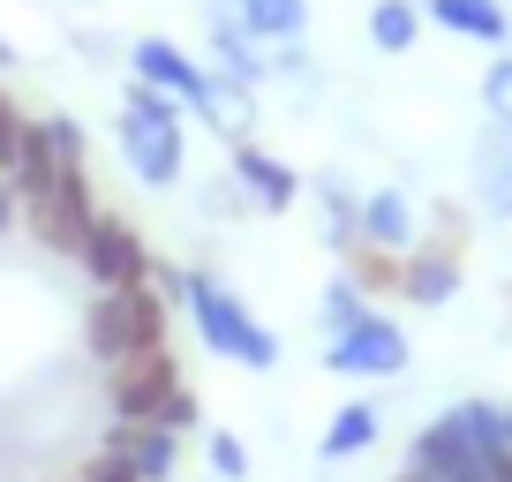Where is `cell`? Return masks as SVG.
<instances>
[{
    "label": "cell",
    "mask_w": 512,
    "mask_h": 482,
    "mask_svg": "<svg viewBox=\"0 0 512 482\" xmlns=\"http://www.w3.org/2000/svg\"><path fill=\"white\" fill-rule=\"evenodd\" d=\"M46 129H53V159H61V174H53V189L38 196V204H23V234H31L38 249H53V257H76L83 234H91V219H98L91 166H83V129H76V121H46Z\"/></svg>",
    "instance_id": "6da1fadb"
},
{
    "label": "cell",
    "mask_w": 512,
    "mask_h": 482,
    "mask_svg": "<svg viewBox=\"0 0 512 482\" xmlns=\"http://www.w3.org/2000/svg\"><path fill=\"white\" fill-rule=\"evenodd\" d=\"M113 144H121L128 174L144 189H174L181 166H189V136H181V106L151 83H128L121 113H113Z\"/></svg>",
    "instance_id": "7a4b0ae2"
},
{
    "label": "cell",
    "mask_w": 512,
    "mask_h": 482,
    "mask_svg": "<svg viewBox=\"0 0 512 482\" xmlns=\"http://www.w3.org/2000/svg\"><path fill=\"white\" fill-rule=\"evenodd\" d=\"M181 302H189L196 332H204V347L219 354V362H241V370H272V362H279L272 324H256V309L241 302L226 279H211V272H181Z\"/></svg>",
    "instance_id": "3957f363"
},
{
    "label": "cell",
    "mask_w": 512,
    "mask_h": 482,
    "mask_svg": "<svg viewBox=\"0 0 512 482\" xmlns=\"http://www.w3.org/2000/svg\"><path fill=\"white\" fill-rule=\"evenodd\" d=\"M83 347H91L106 370L128 362V354H144V347H166V294L159 287L98 294V302L83 309Z\"/></svg>",
    "instance_id": "277c9868"
},
{
    "label": "cell",
    "mask_w": 512,
    "mask_h": 482,
    "mask_svg": "<svg viewBox=\"0 0 512 482\" xmlns=\"http://www.w3.org/2000/svg\"><path fill=\"white\" fill-rule=\"evenodd\" d=\"M76 264L91 272V287L98 294H121V287H151V249H144V234L121 219V211H98L91 219V234H83V249H76Z\"/></svg>",
    "instance_id": "5b68a950"
},
{
    "label": "cell",
    "mask_w": 512,
    "mask_h": 482,
    "mask_svg": "<svg viewBox=\"0 0 512 482\" xmlns=\"http://www.w3.org/2000/svg\"><path fill=\"white\" fill-rule=\"evenodd\" d=\"M174 392H181V362H174V347H144V354H128V362H113V370H106L113 422H159Z\"/></svg>",
    "instance_id": "8992f818"
},
{
    "label": "cell",
    "mask_w": 512,
    "mask_h": 482,
    "mask_svg": "<svg viewBox=\"0 0 512 482\" xmlns=\"http://www.w3.org/2000/svg\"><path fill=\"white\" fill-rule=\"evenodd\" d=\"M128 68H136V83L166 91L181 113H204V121H211V98H219V83H211V68L196 61V53H181L174 38H136V46H128Z\"/></svg>",
    "instance_id": "52a82bcc"
},
{
    "label": "cell",
    "mask_w": 512,
    "mask_h": 482,
    "mask_svg": "<svg viewBox=\"0 0 512 482\" xmlns=\"http://www.w3.org/2000/svg\"><path fill=\"white\" fill-rule=\"evenodd\" d=\"M324 370L332 377H400L407 370V332L392 317H354L347 332H332V347H324Z\"/></svg>",
    "instance_id": "ba28073f"
},
{
    "label": "cell",
    "mask_w": 512,
    "mask_h": 482,
    "mask_svg": "<svg viewBox=\"0 0 512 482\" xmlns=\"http://www.w3.org/2000/svg\"><path fill=\"white\" fill-rule=\"evenodd\" d=\"M407 467H422V475H437V482H497V467L482 460L475 445H467V430L452 415H437L430 430L415 437V452H407Z\"/></svg>",
    "instance_id": "9c48e42d"
},
{
    "label": "cell",
    "mask_w": 512,
    "mask_h": 482,
    "mask_svg": "<svg viewBox=\"0 0 512 482\" xmlns=\"http://www.w3.org/2000/svg\"><path fill=\"white\" fill-rule=\"evenodd\" d=\"M204 53H211V76H219V83H241V91H256V83L272 76V53H264V38H256L249 23H234L226 8L211 16Z\"/></svg>",
    "instance_id": "30bf717a"
},
{
    "label": "cell",
    "mask_w": 512,
    "mask_h": 482,
    "mask_svg": "<svg viewBox=\"0 0 512 482\" xmlns=\"http://www.w3.org/2000/svg\"><path fill=\"white\" fill-rule=\"evenodd\" d=\"M106 452L136 467V482H174V467H181V437L166 422H113Z\"/></svg>",
    "instance_id": "8fae6325"
},
{
    "label": "cell",
    "mask_w": 512,
    "mask_h": 482,
    "mask_svg": "<svg viewBox=\"0 0 512 482\" xmlns=\"http://www.w3.org/2000/svg\"><path fill=\"white\" fill-rule=\"evenodd\" d=\"M226 174L241 181V196H249L256 211H287L294 196H302V181H294L287 159H272V151H256V144H234V166Z\"/></svg>",
    "instance_id": "7c38bea8"
},
{
    "label": "cell",
    "mask_w": 512,
    "mask_h": 482,
    "mask_svg": "<svg viewBox=\"0 0 512 482\" xmlns=\"http://www.w3.org/2000/svg\"><path fill=\"white\" fill-rule=\"evenodd\" d=\"M400 294L422 302V309L452 302V294H460V249H452V241H437V249H407V257H400Z\"/></svg>",
    "instance_id": "4fadbf2b"
},
{
    "label": "cell",
    "mask_w": 512,
    "mask_h": 482,
    "mask_svg": "<svg viewBox=\"0 0 512 482\" xmlns=\"http://www.w3.org/2000/svg\"><path fill=\"white\" fill-rule=\"evenodd\" d=\"M475 196L490 219H512V129L505 121H490L475 144Z\"/></svg>",
    "instance_id": "5bb4252c"
},
{
    "label": "cell",
    "mask_w": 512,
    "mask_h": 482,
    "mask_svg": "<svg viewBox=\"0 0 512 482\" xmlns=\"http://www.w3.org/2000/svg\"><path fill=\"white\" fill-rule=\"evenodd\" d=\"M422 16H430L437 31H452V38H475V46H505L512 38L505 0H430Z\"/></svg>",
    "instance_id": "9a60e30c"
},
{
    "label": "cell",
    "mask_w": 512,
    "mask_h": 482,
    "mask_svg": "<svg viewBox=\"0 0 512 482\" xmlns=\"http://www.w3.org/2000/svg\"><path fill=\"white\" fill-rule=\"evenodd\" d=\"M234 23H249L264 46H302L309 31V0H219Z\"/></svg>",
    "instance_id": "2e32d148"
},
{
    "label": "cell",
    "mask_w": 512,
    "mask_h": 482,
    "mask_svg": "<svg viewBox=\"0 0 512 482\" xmlns=\"http://www.w3.org/2000/svg\"><path fill=\"white\" fill-rule=\"evenodd\" d=\"M362 241H369V249H392V257H407V249H415V204H407L400 189L362 196Z\"/></svg>",
    "instance_id": "e0dca14e"
},
{
    "label": "cell",
    "mask_w": 512,
    "mask_h": 482,
    "mask_svg": "<svg viewBox=\"0 0 512 482\" xmlns=\"http://www.w3.org/2000/svg\"><path fill=\"white\" fill-rule=\"evenodd\" d=\"M452 422L467 430V445H475L490 467H497V460H512V415H505V407H490V400H460V407H452Z\"/></svg>",
    "instance_id": "ac0fdd59"
},
{
    "label": "cell",
    "mask_w": 512,
    "mask_h": 482,
    "mask_svg": "<svg viewBox=\"0 0 512 482\" xmlns=\"http://www.w3.org/2000/svg\"><path fill=\"white\" fill-rule=\"evenodd\" d=\"M369 445H377V407L347 400L332 422H324V445L317 452H324V460H354V452H369Z\"/></svg>",
    "instance_id": "d6986e66"
},
{
    "label": "cell",
    "mask_w": 512,
    "mask_h": 482,
    "mask_svg": "<svg viewBox=\"0 0 512 482\" xmlns=\"http://www.w3.org/2000/svg\"><path fill=\"white\" fill-rule=\"evenodd\" d=\"M422 38V8L415 0H377V8H369V46L377 53H407Z\"/></svg>",
    "instance_id": "ffe728a7"
},
{
    "label": "cell",
    "mask_w": 512,
    "mask_h": 482,
    "mask_svg": "<svg viewBox=\"0 0 512 482\" xmlns=\"http://www.w3.org/2000/svg\"><path fill=\"white\" fill-rule=\"evenodd\" d=\"M347 279H354V287H392V294H400V257H392V249H369V241H354V249H347Z\"/></svg>",
    "instance_id": "44dd1931"
},
{
    "label": "cell",
    "mask_w": 512,
    "mask_h": 482,
    "mask_svg": "<svg viewBox=\"0 0 512 482\" xmlns=\"http://www.w3.org/2000/svg\"><path fill=\"white\" fill-rule=\"evenodd\" d=\"M354 317H369V294L362 287H354V279L347 272H339L332 279V287H324V339H332V332H347V324Z\"/></svg>",
    "instance_id": "7402d4cb"
},
{
    "label": "cell",
    "mask_w": 512,
    "mask_h": 482,
    "mask_svg": "<svg viewBox=\"0 0 512 482\" xmlns=\"http://www.w3.org/2000/svg\"><path fill=\"white\" fill-rule=\"evenodd\" d=\"M204 460H211V475H219V482H241V475H249V445H241L234 430H211Z\"/></svg>",
    "instance_id": "603a6c76"
},
{
    "label": "cell",
    "mask_w": 512,
    "mask_h": 482,
    "mask_svg": "<svg viewBox=\"0 0 512 482\" xmlns=\"http://www.w3.org/2000/svg\"><path fill=\"white\" fill-rule=\"evenodd\" d=\"M482 106H490V121H505V129H512V53H505V61H490V76H482Z\"/></svg>",
    "instance_id": "cb8c5ba5"
},
{
    "label": "cell",
    "mask_w": 512,
    "mask_h": 482,
    "mask_svg": "<svg viewBox=\"0 0 512 482\" xmlns=\"http://www.w3.org/2000/svg\"><path fill=\"white\" fill-rule=\"evenodd\" d=\"M23 121H31V113H23L16 98H8V83H0V174H8L16 151H23Z\"/></svg>",
    "instance_id": "d4e9b609"
},
{
    "label": "cell",
    "mask_w": 512,
    "mask_h": 482,
    "mask_svg": "<svg viewBox=\"0 0 512 482\" xmlns=\"http://www.w3.org/2000/svg\"><path fill=\"white\" fill-rule=\"evenodd\" d=\"M76 482H136V467H128V460H113V452H106V445H98V452H91V460H83V467H76Z\"/></svg>",
    "instance_id": "484cf974"
},
{
    "label": "cell",
    "mask_w": 512,
    "mask_h": 482,
    "mask_svg": "<svg viewBox=\"0 0 512 482\" xmlns=\"http://www.w3.org/2000/svg\"><path fill=\"white\" fill-rule=\"evenodd\" d=\"M159 422H166V430H174V437H181V430H196V392L181 385L174 400H166V415H159Z\"/></svg>",
    "instance_id": "4316f807"
},
{
    "label": "cell",
    "mask_w": 512,
    "mask_h": 482,
    "mask_svg": "<svg viewBox=\"0 0 512 482\" xmlns=\"http://www.w3.org/2000/svg\"><path fill=\"white\" fill-rule=\"evenodd\" d=\"M23 226V196H16V181H0V234H16Z\"/></svg>",
    "instance_id": "83f0119b"
},
{
    "label": "cell",
    "mask_w": 512,
    "mask_h": 482,
    "mask_svg": "<svg viewBox=\"0 0 512 482\" xmlns=\"http://www.w3.org/2000/svg\"><path fill=\"white\" fill-rule=\"evenodd\" d=\"M400 482H437V475H422V467H400Z\"/></svg>",
    "instance_id": "f1b7e54d"
},
{
    "label": "cell",
    "mask_w": 512,
    "mask_h": 482,
    "mask_svg": "<svg viewBox=\"0 0 512 482\" xmlns=\"http://www.w3.org/2000/svg\"><path fill=\"white\" fill-rule=\"evenodd\" d=\"M8 61H16V46H8V38H0V68H8Z\"/></svg>",
    "instance_id": "f546056e"
},
{
    "label": "cell",
    "mask_w": 512,
    "mask_h": 482,
    "mask_svg": "<svg viewBox=\"0 0 512 482\" xmlns=\"http://www.w3.org/2000/svg\"><path fill=\"white\" fill-rule=\"evenodd\" d=\"M497 482H512V460H497Z\"/></svg>",
    "instance_id": "4dcf8cb0"
},
{
    "label": "cell",
    "mask_w": 512,
    "mask_h": 482,
    "mask_svg": "<svg viewBox=\"0 0 512 482\" xmlns=\"http://www.w3.org/2000/svg\"><path fill=\"white\" fill-rule=\"evenodd\" d=\"M68 482H76V475H68Z\"/></svg>",
    "instance_id": "1f68e13d"
}]
</instances>
